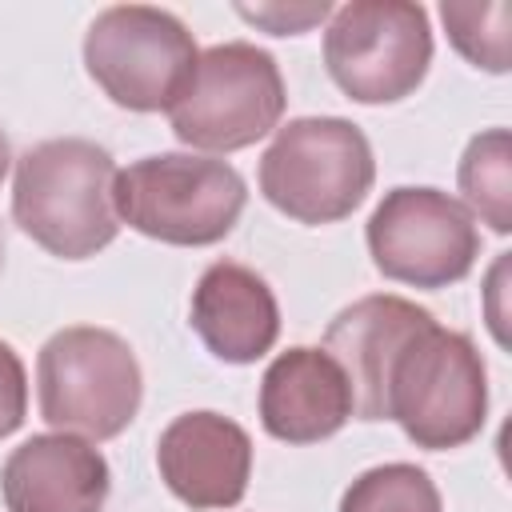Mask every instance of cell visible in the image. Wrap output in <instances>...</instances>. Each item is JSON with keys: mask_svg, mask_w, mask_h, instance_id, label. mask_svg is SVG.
<instances>
[{"mask_svg": "<svg viewBox=\"0 0 512 512\" xmlns=\"http://www.w3.org/2000/svg\"><path fill=\"white\" fill-rule=\"evenodd\" d=\"M112 188L116 160L108 148L80 136L40 140L16 160L12 220L44 252L60 260H88L120 232Z\"/></svg>", "mask_w": 512, "mask_h": 512, "instance_id": "1", "label": "cell"}, {"mask_svg": "<svg viewBox=\"0 0 512 512\" xmlns=\"http://www.w3.org/2000/svg\"><path fill=\"white\" fill-rule=\"evenodd\" d=\"M384 404L416 448L448 452L476 440L488 420V368L472 336L436 316L416 328L392 360Z\"/></svg>", "mask_w": 512, "mask_h": 512, "instance_id": "2", "label": "cell"}, {"mask_svg": "<svg viewBox=\"0 0 512 512\" xmlns=\"http://www.w3.org/2000/svg\"><path fill=\"white\" fill-rule=\"evenodd\" d=\"M112 204L120 224L136 228L148 240L208 248L236 228L248 204V188L244 176L224 160L160 152L116 172Z\"/></svg>", "mask_w": 512, "mask_h": 512, "instance_id": "3", "label": "cell"}, {"mask_svg": "<svg viewBox=\"0 0 512 512\" xmlns=\"http://www.w3.org/2000/svg\"><path fill=\"white\" fill-rule=\"evenodd\" d=\"M372 180V144L344 116H296L276 128L260 156L264 200L296 224H336L352 216Z\"/></svg>", "mask_w": 512, "mask_h": 512, "instance_id": "4", "label": "cell"}, {"mask_svg": "<svg viewBox=\"0 0 512 512\" xmlns=\"http://www.w3.org/2000/svg\"><path fill=\"white\" fill-rule=\"evenodd\" d=\"M36 396L40 416L56 432H76L84 440L120 436L144 396L140 360L124 336L72 324L44 340L36 356Z\"/></svg>", "mask_w": 512, "mask_h": 512, "instance_id": "5", "label": "cell"}, {"mask_svg": "<svg viewBox=\"0 0 512 512\" xmlns=\"http://www.w3.org/2000/svg\"><path fill=\"white\" fill-rule=\"evenodd\" d=\"M288 92L272 52L228 40L196 56L184 92L168 108L180 144L200 152H236L280 128Z\"/></svg>", "mask_w": 512, "mask_h": 512, "instance_id": "6", "label": "cell"}, {"mask_svg": "<svg viewBox=\"0 0 512 512\" xmlns=\"http://www.w3.org/2000/svg\"><path fill=\"white\" fill-rule=\"evenodd\" d=\"M188 24L152 4H112L84 32V68L128 112H168L196 68Z\"/></svg>", "mask_w": 512, "mask_h": 512, "instance_id": "7", "label": "cell"}, {"mask_svg": "<svg viewBox=\"0 0 512 512\" xmlns=\"http://www.w3.org/2000/svg\"><path fill=\"white\" fill-rule=\"evenodd\" d=\"M432 64L428 12L412 0H352L332 8L324 28V68L356 104H396L412 96Z\"/></svg>", "mask_w": 512, "mask_h": 512, "instance_id": "8", "label": "cell"}, {"mask_svg": "<svg viewBox=\"0 0 512 512\" xmlns=\"http://www.w3.org/2000/svg\"><path fill=\"white\" fill-rule=\"evenodd\" d=\"M372 264L412 288H448L476 268V216L440 188H392L364 228Z\"/></svg>", "mask_w": 512, "mask_h": 512, "instance_id": "9", "label": "cell"}, {"mask_svg": "<svg viewBox=\"0 0 512 512\" xmlns=\"http://www.w3.org/2000/svg\"><path fill=\"white\" fill-rule=\"evenodd\" d=\"M156 468L168 492L192 512L236 508L252 476V440L220 412H184L160 432Z\"/></svg>", "mask_w": 512, "mask_h": 512, "instance_id": "10", "label": "cell"}, {"mask_svg": "<svg viewBox=\"0 0 512 512\" xmlns=\"http://www.w3.org/2000/svg\"><path fill=\"white\" fill-rule=\"evenodd\" d=\"M112 472L104 452L72 432L28 436L0 468L8 512H104Z\"/></svg>", "mask_w": 512, "mask_h": 512, "instance_id": "11", "label": "cell"}, {"mask_svg": "<svg viewBox=\"0 0 512 512\" xmlns=\"http://www.w3.org/2000/svg\"><path fill=\"white\" fill-rule=\"evenodd\" d=\"M432 320L428 308L392 296V292H376L364 296L356 304H348L324 332V352L340 364L348 392H352V416L360 420H388V404H384V388H388V372L396 352L408 344V336L416 328H424Z\"/></svg>", "mask_w": 512, "mask_h": 512, "instance_id": "12", "label": "cell"}, {"mask_svg": "<svg viewBox=\"0 0 512 512\" xmlns=\"http://www.w3.org/2000/svg\"><path fill=\"white\" fill-rule=\"evenodd\" d=\"M192 332L224 364H256L280 336V304L260 272L236 260H212L188 308Z\"/></svg>", "mask_w": 512, "mask_h": 512, "instance_id": "13", "label": "cell"}, {"mask_svg": "<svg viewBox=\"0 0 512 512\" xmlns=\"http://www.w3.org/2000/svg\"><path fill=\"white\" fill-rule=\"evenodd\" d=\"M352 420V392L324 348H288L260 376V424L272 440L316 444Z\"/></svg>", "mask_w": 512, "mask_h": 512, "instance_id": "14", "label": "cell"}, {"mask_svg": "<svg viewBox=\"0 0 512 512\" xmlns=\"http://www.w3.org/2000/svg\"><path fill=\"white\" fill-rule=\"evenodd\" d=\"M464 208L480 216L492 232H512V140L508 128H488L468 140L460 168H456Z\"/></svg>", "mask_w": 512, "mask_h": 512, "instance_id": "15", "label": "cell"}, {"mask_svg": "<svg viewBox=\"0 0 512 512\" xmlns=\"http://www.w3.org/2000/svg\"><path fill=\"white\" fill-rule=\"evenodd\" d=\"M340 512H444V504H440V488L424 468L392 460L360 472L344 488Z\"/></svg>", "mask_w": 512, "mask_h": 512, "instance_id": "16", "label": "cell"}, {"mask_svg": "<svg viewBox=\"0 0 512 512\" xmlns=\"http://www.w3.org/2000/svg\"><path fill=\"white\" fill-rule=\"evenodd\" d=\"M440 20L448 28L452 48L484 72H508V24L512 8L504 0H480V4H460L444 0Z\"/></svg>", "mask_w": 512, "mask_h": 512, "instance_id": "17", "label": "cell"}, {"mask_svg": "<svg viewBox=\"0 0 512 512\" xmlns=\"http://www.w3.org/2000/svg\"><path fill=\"white\" fill-rule=\"evenodd\" d=\"M236 12L244 20H252L256 28L272 32V36H300L312 24L328 20L332 16V4H324V0H316V4H284V0H272V4H256V8L252 4H236Z\"/></svg>", "mask_w": 512, "mask_h": 512, "instance_id": "18", "label": "cell"}, {"mask_svg": "<svg viewBox=\"0 0 512 512\" xmlns=\"http://www.w3.org/2000/svg\"><path fill=\"white\" fill-rule=\"evenodd\" d=\"M28 416V376L12 344L0 340V440L12 436Z\"/></svg>", "mask_w": 512, "mask_h": 512, "instance_id": "19", "label": "cell"}, {"mask_svg": "<svg viewBox=\"0 0 512 512\" xmlns=\"http://www.w3.org/2000/svg\"><path fill=\"white\" fill-rule=\"evenodd\" d=\"M8 164H12V148H8V136L0 132V184H4V176H8Z\"/></svg>", "mask_w": 512, "mask_h": 512, "instance_id": "20", "label": "cell"}, {"mask_svg": "<svg viewBox=\"0 0 512 512\" xmlns=\"http://www.w3.org/2000/svg\"><path fill=\"white\" fill-rule=\"evenodd\" d=\"M0 264H4V240H0Z\"/></svg>", "mask_w": 512, "mask_h": 512, "instance_id": "21", "label": "cell"}]
</instances>
